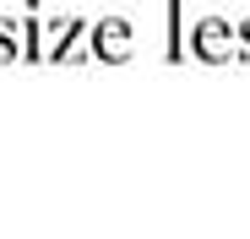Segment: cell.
<instances>
[{"label":"cell","instance_id":"8992f818","mask_svg":"<svg viewBox=\"0 0 250 239\" xmlns=\"http://www.w3.org/2000/svg\"><path fill=\"white\" fill-rule=\"evenodd\" d=\"M239 60H245V65H250V17H245V22H239Z\"/></svg>","mask_w":250,"mask_h":239},{"label":"cell","instance_id":"3957f363","mask_svg":"<svg viewBox=\"0 0 250 239\" xmlns=\"http://www.w3.org/2000/svg\"><path fill=\"white\" fill-rule=\"evenodd\" d=\"M82 33H87V22H82V17H55L44 33H38V60H71Z\"/></svg>","mask_w":250,"mask_h":239},{"label":"cell","instance_id":"6da1fadb","mask_svg":"<svg viewBox=\"0 0 250 239\" xmlns=\"http://www.w3.org/2000/svg\"><path fill=\"white\" fill-rule=\"evenodd\" d=\"M190 55H196V60H212V65L239 60V27L223 22V17H201V22L190 27Z\"/></svg>","mask_w":250,"mask_h":239},{"label":"cell","instance_id":"7a4b0ae2","mask_svg":"<svg viewBox=\"0 0 250 239\" xmlns=\"http://www.w3.org/2000/svg\"><path fill=\"white\" fill-rule=\"evenodd\" d=\"M87 38H93V55H98L104 65H120V60L136 55V27H131V17H104V22L87 27Z\"/></svg>","mask_w":250,"mask_h":239},{"label":"cell","instance_id":"5b68a950","mask_svg":"<svg viewBox=\"0 0 250 239\" xmlns=\"http://www.w3.org/2000/svg\"><path fill=\"white\" fill-rule=\"evenodd\" d=\"M163 6H169V38H163V55L180 60V55H185V44H180V0H163Z\"/></svg>","mask_w":250,"mask_h":239},{"label":"cell","instance_id":"277c9868","mask_svg":"<svg viewBox=\"0 0 250 239\" xmlns=\"http://www.w3.org/2000/svg\"><path fill=\"white\" fill-rule=\"evenodd\" d=\"M22 55H27V27L0 17V60H22Z\"/></svg>","mask_w":250,"mask_h":239}]
</instances>
